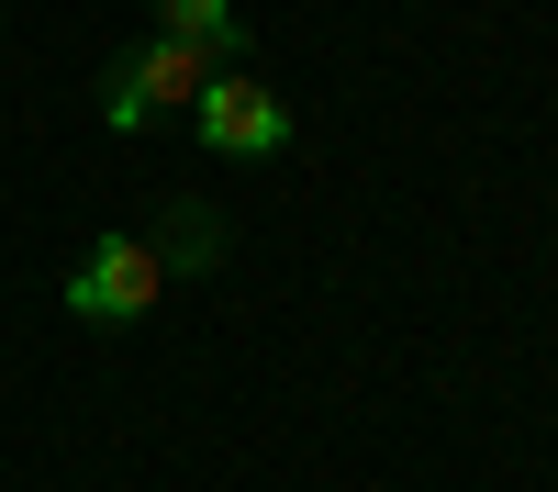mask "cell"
Returning a JSON list of instances; mask_svg holds the SVG:
<instances>
[{
	"mask_svg": "<svg viewBox=\"0 0 558 492\" xmlns=\"http://www.w3.org/2000/svg\"><path fill=\"white\" fill-rule=\"evenodd\" d=\"M157 34L168 45H191V57H235V45H246V23H235V0H157Z\"/></svg>",
	"mask_w": 558,
	"mask_h": 492,
	"instance_id": "4",
	"label": "cell"
},
{
	"mask_svg": "<svg viewBox=\"0 0 558 492\" xmlns=\"http://www.w3.org/2000/svg\"><path fill=\"white\" fill-rule=\"evenodd\" d=\"M191 112H202L213 157H279V146H291V101H279L268 79H246V68H213Z\"/></svg>",
	"mask_w": 558,
	"mask_h": 492,
	"instance_id": "3",
	"label": "cell"
},
{
	"mask_svg": "<svg viewBox=\"0 0 558 492\" xmlns=\"http://www.w3.org/2000/svg\"><path fill=\"white\" fill-rule=\"evenodd\" d=\"M157 291H168V257L146 247V236H89V257L68 268V313L78 325H134V313H157Z\"/></svg>",
	"mask_w": 558,
	"mask_h": 492,
	"instance_id": "1",
	"label": "cell"
},
{
	"mask_svg": "<svg viewBox=\"0 0 558 492\" xmlns=\"http://www.w3.org/2000/svg\"><path fill=\"white\" fill-rule=\"evenodd\" d=\"M202 79H213V57H191V45L146 34V45H134V57L101 79V123H112V134H146L157 112H191V101H202Z\"/></svg>",
	"mask_w": 558,
	"mask_h": 492,
	"instance_id": "2",
	"label": "cell"
},
{
	"mask_svg": "<svg viewBox=\"0 0 558 492\" xmlns=\"http://www.w3.org/2000/svg\"><path fill=\"white\" fill-rule=\"evenodd\" d=\"M157 257H168V280L179 268H213L223 257V224H213V202H168V236H146Z\"/></svg>",
	"mask_w": 558,
	"mask_h": 492,
	"instance_id": "5",
	"label": "cell"
}]
</instances>
